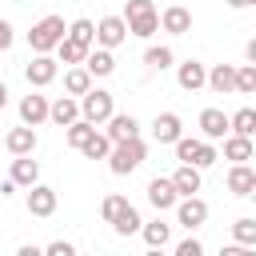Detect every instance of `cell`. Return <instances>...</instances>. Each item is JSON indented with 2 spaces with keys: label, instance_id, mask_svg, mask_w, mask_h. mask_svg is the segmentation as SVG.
<instances>
[{
  "label": "cell",
  "instance_id": "7c38bea8",
  "mask_svg": "<svg viewBox=\"0 0 256 256\" xmlns=\"http://www.w3.org/2000/svg\"><path fill=\"white\" fill-rule=\"evenodd\" d=\"M200 132H204V140H224L228 136V112L224 108H204L200 112Z\"/></svg>",
  "mask_w": 256,
  "mask_h": 256
},
{
  "label": "cell",
  "instance_id": "d590c367",
  "mask_svg": "<svg viewBox=\"0 0 256 256\" xmlns=\"http://www.w3.org/2000/svg\"><path fill=\"white\" fill-rule=\"evenodd\" d=\"M124 208H128V200H124V196H104V204H100V216L112 224V220H116Z\"/></svg>",
  "mask_w": 256,
  "mask_h": 256
},
{
  "label": "cell",
  "instance_id": "f1b7e54d",
  "mask_svg": "<svg viewBox=\"0 0 256 256\" xmlns=\"http://www.w3.org/2000/svg\"><path fill=\"white\" fill-rule=\"evenodd\" d=\"M140 224H144V220H140V212H136L132 204H128V208H124V212H120V216L112 220L116 236H136V232H140Z\"/></svg>",
  "mask_w": 256,
  "mask_h": 256
},
{
  "label": "cell",
  "instance_id": "44dd1931",
  "mask_svg": "<svg viewBox=\"0 0 256 256\" xmlns=\"http://www.w3.org/2000/svg\"><path fill=\"white\" fill-rule=\"evenodd\" d=\"M224 156H228L232 164H244V160H252V156H256V148H252V136H236V132H228V136H224Z\"/></svg>",
  "mask_w": 256,
  "mask_h": 256
},
{
  "label": "cell",
  "instance_id": "7a4b0ae2",
  "mask_svg": "<svg viewBox=\"0 0 256 256\" xmlns=\"http://www.w3.org/2000/svg\"><path fill=\"white\" fill-rule=\"evenodd\" d=\"M64 16H44L40 24H32V32H28V44H32V52H52L60 40H64Z\"/></svg>",
  "mask_w": 256,
  "mask_h": 256
},
{
  "label": "cell",
  "instance_id": "836d02e7",
  "mask_svg": "<svg viewBox=\"0 0 256 256\" xmlns=\"http://www.w3.org/2000/svg\"><path fill=\"white\" fill-rule=\"evenodd\" d=\"M236 92H240V96H252V92H256V64L236 68Z\"/></svg>",
  "mask_w": 256,
  "mask_h": 256
},
{
  "label": "cell",
  "instance_id": "b9f144b4",
  "mask_svg": "<svg viewBox=\"0 0 256 256\" xmlns=\"http://www.w3.org/2000/svg\"><path fill=\"white\" fill-rule=\"evenodd\" d=\"M4 108H8V84L0 80V112H4Z\"/></svg>",
  "mask_w": 256,
  "mask_h": 256
},
{
  "label": "cell",
  "instance_id": "8d00e7d4",
  "mask_svg": "<svg viewBox=\"0 0 256 256\" xmlns=\"http://www.w3.org/2000/svg\"><path fill=\"white\" fill-rule=\"evenodd\" d=\"M216 160H220V156H216L212 140H200V152H196V160H192V164H196V168H212Z\"/></svg>",
  "mask_w": 256,
  "mask_h": 256
},
{
  "label": "cell",
  "instance_id": "603a6c76",
  "mask_svg": "<svg viewBox=\"0 0 256 256\" xmlns=\"http://www.w3.org/2000/svg\"><path fill=\"white\" fill-rule=\"evenodd\" d=\"M128 24V36H140V40H148L152 32H160V12L152 8V12H144V16H132V20H124Z\"/></svg>",
  "mask_w": 256,
  "mask_h": 256
},
{
  "label": "cell",
  "instance_id": "1f68e13d",
  "mask_svg": "<svg viewBox=\"0 0 256 256\" xmlns=\"http://www.w3.org/2000/svg\"><path fill=\"white\" fill-rule=\"evenodd\" d=\"M92 128H96V124H88V120H84V116H80V120H72V124H68V128H64V140H68V144H72V148H80V144H84V140H88V136H92Z\"/></svg>",
  "mask_w": 256,
  "mask_h": 256
},
{
  "label": "cell",
  "instance_id": "e0dca14e",
  "mask_svg": "<svg viewBox=\"0 0 256 256\" xmlns=\"http://www.w3.org/2000/svg\"><path fill=\"white\" fill-rule=\"evenodd\" d=\"M204 84H208L216 96H228V92H236V68H232V64H216V68L204 76Z\"/></svg>",
  "mask_w": 256,
  "mask_h": 256
},
{
  "label": "cell",
  "instance_id": "9c48e42d",
  "mask_svg": "<svg viewBox=\"0 0 256 256\" xmlns=\"http://www.w3.org/2000/svg\"><path fill=\"white\" fill-rule=\"evenodd\" d=\"M4 148H8L12 156H32V152H36V128H32V124L12 128V132L4 136Z\"/></svg>",
  "mask_w": 256,
  "mask_h": 256
},
{
  "label": "cell",
  "instance_id": "7402d4cb",
  "mask_svg": "<svg viewBox=\"0 0 256 256\" xmlns=\"http://www.w3.org/2000/svg\"><path fill=\"white\" fill-rule=\"evenodd\" d=\"M12 180H16V188H32L40 180V164L32 156H16L12 160Z\"/></svg>",
  "mask_w": 256,
  "mask_h": 256
},
{
  "label": "cell",
  "instance_id": "4dcf8cb0",
  "mask_svg": "<svg viewBox=\"0 0 256 256\" xmlns=\"http://www.w3.org/2000/svg\"><path fill=\"white\" fill-rule=\"evenodd\" d=\"M172 148H176V160H180V164H192V160H196V152H200V140L180 132V136L172 140Z\"/></svg>",
  "mask_w": 256,
  "mask_h": 256
},
{
  "label": "cell",
  "instance_id": "484cf974",
  "mask_svg": "<svg viewBox=\"0 0 256 256\" xmlns=\"http://www.w3.org/2000/svg\"><path fill=\"white\" fill-rule=\"evenodd\" d=\"M228 132H236V136H256V108H240L236 116H228Z\"/></svg>",
  "mask_w": 256,
  "mask_h": 256
},
{
  "label": "cell",
  "instance_id": "3957f363",
  "mask_svg": "<svg viewBox=\"0 0 256 256\" xmlns=\"http://www.w3.org/2000/svg\"><path fill=\"white\" fill-rule=\"evenodd\" d=\"M112 112H116L112 92H104V88H88V92L80 96V116H84L88 124H104Z\"/></svg>",
  "mask_w": 256,
  "mask_h": 256
},
{
  "label": "cell",
  "instance_id": "ab89813d",
  "mask_svg": "<svg viewBox=\"0 0 256 256\" xmlns=\"http://www.w3.org/2000/svg\"><path fill=\"white\" fill-rule=\"evenodd\" d=\"M44 252H48V256H76V248H72L68 240H52V244H48Z\"/></svg>",
  "mask_w": 256,
  "mask_h": 256
},
{
  "label": "cell",
  "instance_id": "5bb4252c",
  "mask_svg": "<svg viewBox=\"0 0 256 256\" xmlns=\"http://www.w3.org/2000/svg\"><path fill=\"white\" fill-rule=\"evenodd\" d=\"M176 188H172V180H164V176H156L152 184H148V204L156 208V212H168V208H176Z\"/></svg>",
  "mask_w": 256,
  "mask_h": 256
},
{
  "label": "cell",
  "instance_id": "d4e9b609",
  "mask_svg": "<svg viewBox=\"0 0 256 256\" xmlns=\"http://www.w3.org/2000/svg\"><path fill=\"white\" fill-rule=\"evenodd\" d=\"M140 236H144V244H148V248H168L172 228H168L164 220H152V224H140Z\"/></svg>",
  "mask_w": 256,
  "mask_h": 256
},
{
  "label": "cell",
  "instance_id": "f6af8a7d",
  "mask_svg": "<svg viewBox=\"0 0 256 256\" xmlns=\"http://www.w3.org/2000/svg\"><path fill=\"white\" fill-rule=\"evenodd\" d=\"M0 144H4V136H0Z\"/></svg>",
  "mask_w": 256,
  "mask_h": 256
},
{
  "label": "cell",
  "instance_id": "30bf717a",
  "mask_svg": "<svg viewBox=\"0 0 256 256\" xmlns=\"http://www.w3.org/2000/svg\"><path fill=\"white\" fill-rule=\"evenodd\" d=\"M228 192L232 196H252L256 192V168L244 160V164H232V172H228Z\"/></svg>",
  "mask_w": 256,
  "mask_h": 256
},
{
  "label": "cell",
  "instance_id": "f35d334b",
  "mask_svg": "<svg viewBox=\"0 0 256 256\" xmlns=\"http://www.w3.org/2000/svg\"><path fill=\"white\" fill-rule=\"evenodd\" d=\"M144 12H152V0H128V8H124V20H132V16H144Z\"/></svg>",
  "mask_w": 256,
  "mask_h": 256
},
{
  "label": "cell",
  "instance_id": "60d3db41",
  "mask_svg": "<svg viewBox=\"0 0 256 256\" xmlns=\"http://www.w3.org/2000/svg\"><path fill=\"white\" fill-rule=\"evenodd\" d=\"M12 40H16V28H12L8 20H0V52H8V48H12Z\"/></svg>",
  "mask_w": 256,
  "mask_h": 256
},
{
  "label": "cell",
  "instance_id": "ffe728a7",
  "mask_svg": "<svg viewBox=\"0 0 256 256\" xmlns=\"http://www.w3.org/2000/svg\"><path fill=\"white\" fill-rule=\"evenodd\" d=\"M180 132H184V124H180L176 112H160V116L152 120V136H156V144H172Z\"/></svg>",
  "mask_w": 256,
  "mask_h": 256
},
{
  "label": "cell",
  "instance_id": "277c9868",
  "mask_svg": "<svg viewBox=\"0 0 256 256\" xmlns=\"http://www.w3.org/2000/svg\"><path fill=\"white\" fill-rule=\"evenodd\" d=\"M176 220H180L188 232H196V228L208 220V204H204L196 192H192V196H180V200H176Z\"/></svg>",
  "mask_w": 256,
  "mask_h": 256
},
{
  "label": "cell",
  "instance_id": "74e56055",
  "mask_svg": "<svg viewBox=\"0 0 256 256\" xmlns=\"http://www.w3.org/2000/svg\"><path fill=\"white\" fill-rule=\"evenodd\" d=\"M176 256H204V244L192 236V240H180L176 244Z\"/></svg>",
  "mask_w": 256,
  "mask_h": 256
},
{
  "label": "cell",
  "instance_id": "6da1fadb",
  "mask_svg": "<svg viewBox=\"0 0 256 256\" xmlns=\"http://www.w3.org/2000/svg\"><path fill=\"white\" fill-rule=\"evenodd\" d=\"M144 156H148V148H144V140L140 136H132V140H116L112 148H108V168L116 172V176H128V172H136L140 164H144Z\"/></svg>",
  "mask_w": 256,
  "mask_h": 256
},
{
  "label": "cell",
  "instance_id": "4316f807",
  "mask_svg": "<svg viewBox=\"0 0 256 256\" xmlns=\"http://www.w3.org/2000/svg\"><path fill=\"white\" fill-rule=\"evenodd\" d=\"M108 148H112V140H108L104 132H96V128H92V136H88V140H84L76 152H84L88 160H104V156H108Z\"/></svg>",
  "mask_w": 256,
  "mask_h": 256
},
{
  "label": "cell",
  "instance_id": "ac0fdd59",
  "mask_svg": "<svg viewBox=\"0 0 256 256\" xmlns=\"http://www.w3.org/2000/svg\"><path fill=\"white\" fill-rule=\"evenodd\" d=\"M44 120H48V96H36V92L24 96V100H20V124H32V128H36V124H44Z\"/></svg>",
  "mask_w": 256,
  "mask_h": 256
},
{
  "label": "cell",
  "instance_id": "9a60e30c",
  "mask_svg": "<svg viewBox=\"0 0 256 256\" xmlns=\"http://www.w3.org/2000/svg\"><path fill=\"white\" fill-rule=\"evenodd\" d=\"M168 180H172L176 196H192V192H200V184H204V180H200V168H196V164H180V168H176V172H172Z\"/></svg>",
  "mask_w": 256,
  "mask_h": 256
},
{
  "label": "cell",
  "instance_id": "5b68a950",
  "mask_svg": "<svg viewBox=\"0 0 256 256\" xmlns=\"http://www.w3.org/2000/svg\"><path fill=\"white\" fill-rule=\"evenodd\" d=\"M124 40H128L124 16H104V20L96 24V44H100V48H120Z\"/></svg>",
  "mask_w": 256,
  "mask_h": 256
},
{
  "label": "cell",
  "instance_id": "f546056e",
  "mask_svg": "<svg viewBox=\"0 0 256 256\" xmlns=\"http://www.w3.org/2000/svg\"><path fill=\"white\" fill-rule=\"evenodd\" d=\"M52 52H60V64H84V56H88V48L76 44V40H68V36H64Z\"/></svg>",
  "mask_w": 256,
  "mask_h": 256
},
{
  "label": "cell",
  "instance_id": "83f0119b",
  "mask_svg": "<svg viewBox=\"0 0 256 256\" xmlns=\"http://www.w3.org/2000/svg\"><path fill=\"white\" fill-rule=\"evenodd\" d=\"M64 36L76 40V44H84V48H92V44H96V24H92V20H72Z\"/></svg>",
  "mask_w": 256,
  "mask_h": 256
},
{
  "label": "cell",
  "instance_id": "cb8c5ba5",
  "mask_svg": "<svg viewBox=\"0 0 256 256\" xmlns=\"http://www.w3.org/2000/svg\"><path fill=\"white\" fill-rule=\"evenodd\" d=\"M88 88H92L88 68H84V64H72V68H68V76H64V92H68V96H84Z\"/></svg>",
  "mask_w": 256,
  "mask_h": 256
},
{
  "label": "cell",
  "instance_id": "4fadbf2b",
  "mask_svg": "<svg viewBox=\"0 0 256 256\" xmlns=\"http://www.w3.org/2000/svg\"><path fill=\"white\" fill-rule=\"evenodd\" d=\"M104 124H108L104 136H108L112 144H116V140H132V136H140V124H136V116H128V112H112Z\"/></svg>",
  "mask_w": 256,
  "mask_h": 256
},
{
  "label": "cell",
  "instance_id": "e575fe53",
  "mask_svg": "<svg viewBox=\"0 0 256 256\" xmlns=\"http://www.w3.org/2000/svg\"><path fill=\"white\" fill-rule=\"evenodd\" d=\"M232 236H236L240 244H252V248H256V220H252V216H240V220L232 224Z\"/></svg>",
  "mask_w": 256,
  "mask_h": 256
},
{
  "label": "cell",
  "instance_id": "52a82bcc",
  "mask_svg": "<svg viewBox=\"0 0 256 256\" xmlns=\"http://www.w3.org/2000/svg\"><path fill=\"white\" fill-rule=\"evenodd\" d=\"M28 212H32V216H40V220H44V216H52V212H56V188H48V184H40V180H36V184L28 188Z\"/></svg>",
  "mask_w": 256,
  "mask_h": 256
},
{
  "label": "cell",
  "instance_id": "2e32d148",
  "mask_svg": "<svg viewBox=\"0 0 256 256\" xmlns=\"http://www.w3.org/2000/svg\"><path fill=\"white\" fill-rule=\"evenodd\" d=\"M204 76H208V68H204L200 60H184V64L176 68V80H180L184 92H200V88H204Z\"/></svg>",
  "mask_w": 256,
  "mask_h": 256
},
{
  "label": "cell",
  "instance_id": "ba28073f",
  "mask_svg": "<svg viewBox=\"0 0 256 256\" xmlns=\"http://www.w3.org/2000/svg\"><path fill=\"white\" fill-rule=\"evenodd\" d=\"M160 28L172 32V36H188V32H192V12H188L184 4H172V8L160 12Z\"/></svg>",
  "mask_w": 256,
  "mask_h": 256
},
{
  "label": "cell",
  "instance_id": "d6986e66",
  "mask_svg": "<svg viewBox=\"0 0 256 256\" xmlns=\"http://www.w3.org/2000/svg\"><path fill=\"white\" fill-rule=\"evenodd\" d=\"M48 120L60 124V128H68L72 120H80V100L76 96H60L56 104H48Z\"/></svg>",
  "mask_w": 256,
  "mask_h": 256
},
{
  "label": "cell",
  "instance_id": "7bdbcfd3",
  "mask_svg": "<svg viewBox=\"0 0 256 256\" xmlns=\"http://www.w3.org/2000/svg\"><path fill=\"white\" fill-rule=\"evenodd\" d=\"M256 0H228V8H252Z\"/></svg>",
  "mask_w": 256,
  "mask_h": 256
},
{
  "label": "cell",
  "instance_id": "8fae6325",
  "mask_svg": "<svg viewBox=\"0 0 256 256\" xmlns=\"http://www.w3.org/2000/svg\"><path fill=\"white\" fill-rule=\"evenodd\" d=\"M84 68H88V76L96 80V76H112L116 72V56H112V48H88V56H84Z\"/></svg>",
  "mask_w": 256,
  "mask_h": 256
},
{
  "label": "cell",
  "instance_id": "d6a6232c",
  "mask_svg": "<svg viewBox=\"0 0 256 256\" xmlns=\"http://www.w3.org/2000/svg\"><path fill=\"white\" fill-rule=\"evenodd\" d=\"M172 60H176V56H172V48H164V44H160V48H148V52H144V64H148V68H156V72L172 68Z\"/></svg>",
  "mask_w": 256,
  "mask_h": 256
},
{
  "label": "cell",
  "instance_id": "ee69618b",
  "mask_svg": "<svg viewBox=\"0 0 256 256\" xmlns=\"http://www.w3.org/2000/svg\"><path fill=\"white\" fill-rule=\"evenodd\" d=\"M12 4H24V0H12Z\"/></svg>",
  "mask_w": 256,
  "mask_h": 256
},
{
  "label": "cell",
  "instance_id": "8992f818",
  "mask_svg": "<svg viewBox=\"0 0 256 256\" xmlns=\"http://www.w3.org/2000/svg\"><path fill=\"white\" fill-rule=\"evenodd\" d=\"M56 72H60V68H56V60H52L48 52H36V56H32V64L24 68V76H28V84H32V88H48V84L56 80Z\"/></svg>",
  "mask_w": 256,
  "mask_h": 256
}]
</instances>
